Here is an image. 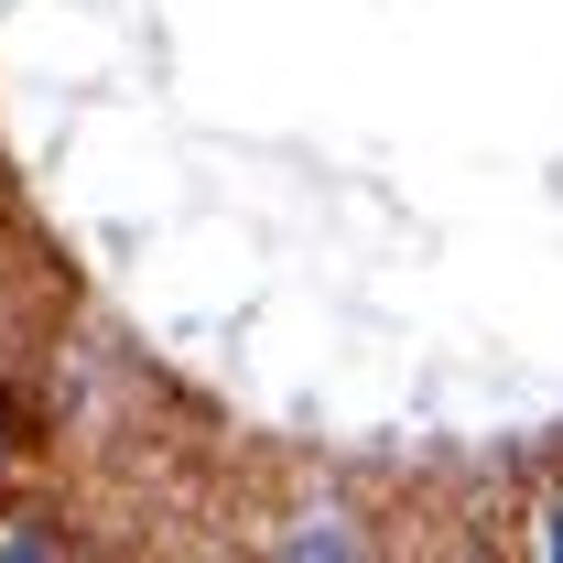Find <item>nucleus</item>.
Here are the masks:
<instances>
[{
    "label": "nucleus",
    "instance_id": "f257e3e1",
    "mask_svg": "<svg viewBox=\"0 0 563 563\" xmlns=\"http://www.w3.org/2000/svg\"><path fill=\"white\" fill-rule=\"evenodd\" d=\"M0 563H98V553H87L76 509H55V498H0Z\"/></svg>",
    "mask_w": 563,
    "mask_h": 563
},
{
    "label": "nucleus",
    "instance_id": "7ed1b4c3",
    "mask_svg": "<svg viewBox=\"0 0 563 563\" xmlns=\"http://www.w3.org/2000/svg\"><path fill=\"white\" fill-rule=\"evenodd\" d=\"M22 477H33V401L0 379V498H22Z\"/></svg>",
    "mask_w": 563,
    "mask_h": 563
},
{
    "label": "nucleus",
    "instance_id": "f03ea898",
    "mask_svg": "<svg viewBox=\"0 0 563 563\" xmlns=\"http://www.w3.org/2000/svg\"><path fill=\"white\" fill-rule=\"evenodd\" d=\"M261 563H379V553H368V531H357L347 498H303V509H292V531H282Z\"/></svg>",
    "mask_w": 563,
    "mask_h": 563
},
{
    "label": "nucleus",
    "instance_id": "20e7f679",
    "mask_svg": "<svg viewBox=\"0 0 563 563\" xmlns=\"http://www.w3.org/2000/svg\"><path fill=\"white\" fill-rule=\"evenodd\" d=\"M520 563H563V477L531 488V520H520Z\"/></svg>",
    "mask_w": 563,
    "mask_h": 563
}]
</instances>
